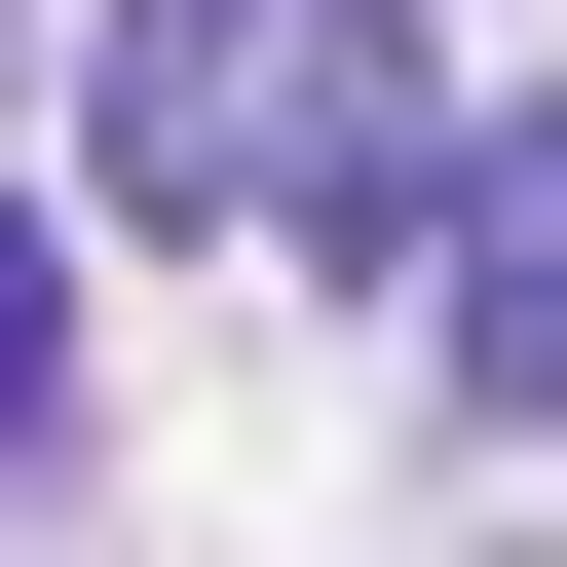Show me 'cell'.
<instances>
[{"label": "cell", "instance_id": "6da1fadb", "mask_svg": "<svg viewBox=\"0 0 567 567\" xmlns=\"http://www.w3.org/2000/svg\"><path fill=\"white\" fill-rule=\"evenodd\" d=\"M76 152H114V227H416L454 76H416V0H114Z\"/></svg>", "mask_w": 567, "mask_h": 567}, {"label": "cell", "instance_id": "7a4b0ae2", "mask_svg": "<svg viewBox=\"0 0 567 567\" xmlns=\"http://www.w3.org/2000/svg\"><path fill=\"white\" fill-rule=\"evenodd\" d=\"M416 227H454V416H567V114H492Z\"/></svg>", "mask_w": 567, "mask_h": 567}, {"label": "cell", "instance_id": "3957f363", "mask_svg": "<svg viewBox=\"0 0 567 567\" xmlns=\"http://www.w3.org/2000/svg\"><path fill=\"white\" fill-rule=\"evenodd\" d=\"M39 416H76V227H0V492H39Z\"/></svg>", "mask_w": 567, "mask_h": 567}]
</instances>
